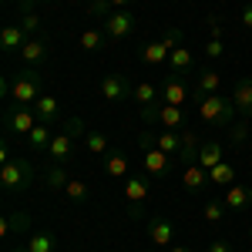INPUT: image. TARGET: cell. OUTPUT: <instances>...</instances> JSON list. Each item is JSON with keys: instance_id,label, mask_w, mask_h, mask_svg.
Wrapping results in <instances>:
<instances>
[{"instance_id": "cell-1", "label": "cell", "mask_w": 252, "mask_h": 252, "mask_svg": "<svg viewBox=\"0 0 252 252\" xmlns=\"http://www.w3.org/2000/svg\"><path fill=\"white\" fill-rule=\"evenodd\" d=\"M40 88H44V78H40L37 67H24L17 74H7L0 84L3 97H10L14 104H27V108L40 97Z\"/></svg>"}, {"instance_id": "cell-2", "label": "cell", "mask_w": 252, "mask_h": 252, "mask_svg": "<svg viewBox=\"0 0 252 252\" xmlns=\"http://www.w3.org/2000/svg\"><path fill=\"white\" fill-rule=\"evenodd\" d=\"M198 101V118L209 121V125H219V128H232L235 125V104L232 97H222V94H202L195 97Z\"/></svg>"}, {"instance_id": "cell-3", "label": "cell", "mask_w": 252, "mask_h": 252, "mask_svg": "<svg viewBox=\"0 0 252 252\" xmlns=\"http://www.w3.org/2000/svg\"><path fill=\"white\" fill-rule=\"evenodd\" d=\"M34 182V168L27 158H3V168H0V189L7 195L27 192Z\"/></svg>"}, {"instance_id": "cell-4", "label": "cell", "mask_w": 252, "mask_h": 252, "mask_svg": "<svg viewBox=\"0 0 252 252\" xmlns=\"http://www.w3.org/2000/svg\"><path fill=\"white\" fill-rule=\"evenodd\" d=\"M145 125H158V128H168V131H185V108L178 104H165L158 101L152 108H141Z\"/></svg>"}, {"instance_id": "cell-5", "label": "cell", "mask_w": 252, "mask_h": 252, "mask_svg": "<svg viewBox=\"0 0 252 252\" xmlns=\"http://www.w3.org/2000/svg\"><path fill=\"white\" fill-rule=\"evenodd\" d=\"M3 125H7L10 135H24V138H27L40 121H37V115H34V108H27V104H7V111H3Z\"/></svg>"}, {"instance_id": "cell-6", "label": "cell", "mask_w": 252, "mask_h": 252, "mask_svg": "<svg viewBox=\"0 0 252 252\" xmlns=\"http://www.w3.org/2000/svg\"><path fill=\"white\" fill-rule=\"evenodd\" d=\"M178 44H182V31H178V27H168L165 40L145 44V51H141V61H145V64H152V67H161V64L168 61V54H172Z\"/></svg>"}, {"instance_id": "cell-7", "label": "cell", "mask_w": 252, "mask_h": 252, "mask_svg": "<svg viewBox=\"0 0 252 252\" xmlns=\"http://www.w3.org/2000/svg\"><path fill=\"white\" fill-rule=\"evenodd\" d=\"M148 195H152V175H148V172L128 175V182H125V198L135 205V209H131V219L141 215V205L148 202Z\"/></svg>"}, {"instance_id": "cell-8", "label": "cell", "mask_w": 252, "mask_h": 252, "mask_svg": "<svg viewBox=\"0 0 252 252\" xmlns=\"http://www.w3.org/2000/svg\"><path fill=\"white\" fill-rule=\"evenodd\" d=\"M101 31L108 34V40H125L131 37V31H135V14L131 10H115V14H108V17L101 20Z\"/></svg>"}, {"instance_id": "cell-9", "label": "cell", "mask_w": 252, "mask_h": 252, "mask_svg": "<svg viewBox=\"0 0 252 252\" xmlns=\"http://www.w3.org/2000/svg\"><path fill=\"white\" fill-rule=\"evenodd\" d=\"M135 94V84L128 81V74H104L101 78V97L104 101H128V97Z\"/></svg>"}, {"instance_id": "cell-10", "label": "cell", "mask_w": 252, "mask_h": 252, "mask_svg": "<svg viewBox=\"0 0 252 252\" xmlns=\"http://www.w3.org/2000/svg\"><path fill=\"white\" fill-rule=\"evenodd\" d=\"M138 141H141V148H161V152H168V155H178V152H182V131H168V128H161L158 135L145 131Z\"/></svg>"}, {"instance_id": "cell-11", "label": "cell", "mask_w": 252, "mask_h": 252, "mask_svg": "<svg viewBox=\"0 0 252 252\" xmlns=\"http://www.w3.org/2000/svg\"><path fill=\"white\" fill-rule=\"evenodd\" d=\"M148 239H152L155 249H168V246H175V222L168 219V215H155V219L148 222Z\"/></svg>"}, {"instance_id": "cell-12", "label": "cell", "mask_w": 252, "mask_h": 252, "mask_svg": "<svg viewBox=\"0 0 252 252\" xmlns=\"http://www.w3.org/2000/svg\"><path fill=\"white\" fill-rule=\"evenodd\" d=\"M0 235L3 239H14V235H31V215L24 209H10L0 222Z\"/></svg>"}, {"instance_id": "cell-13", "label": "cell", "mask_w": 252, "mask_h": 252, "mask_svg": "<svg viewBox=\"0 0 252 252\" xmlns=\"http://www.w3.org/2000/svg\"><path fill=\"white\" fill-rule=\"evenodd\" d=\"M141 165H145V172L152 175V178H165V175L172 172V155L161 152V148H145Z\"/></svg>"}, {"instance_id": "cell-14", "label": "cell", "mask_w": 252, "mask_h": 252, "mask_svg": "<svg viewBox=\"0 0 252 252\" xmlns=\"http://www.w3.org/2000/svg\"><path fill=\"white\" fill-rule=\"evenodd\" d=\"M51 54V47H47V40L44 37H27V44L20 47V61L27 64V67H40L44 61Z\"/></svg>"}, {"instance_id": "cell-15", "label": "cell", "mask_w": 252, "mask_h": 252, "mask_svg": "<svg viewBox=\"0 0 252 252\" xmlns=\"http://www.w3.org/2000/svg\"><path fill=\"white\" fill-rule=\"evenodd\" d=\"M161 101H165V104H178V108H185V101H189V88H185V81L178 78V74H165Z\"/></svg>"}, {"instance_id": "cell-16", "label": "cell", "mask_w": 252, "mask_h": 252, "mask_svg": "<svg viewBox=\"0 0 252 252\" xmlns=\"http://www.w3.org/2000/svg\"><path fill=\"white\" fill-rule=\"evenodd\" d=\"M31 108H34V115H37L40 125H51V128L58 125V118H61V101H58L54 94H40L37 101L31 104Z\"/></svg>"}, {"instance_id": "cell-17", "label": "cell", "mask_w": 252, "mask_h": 252, "mask_svg": "<svg viewBox=\"0 0 252 252\" xmlns=\"http://www.w3.org/2000/svg\"><path fill=\"white\" fill-rule=\"evenodd\" d=\"M222 202H225V209H232V212H246V209H252V185H242V182L229 185Z\"/></svg>"}, {"instance_id": "cell-18", "label": "cell", "mask_w": 252, "mask_h": 252, "mask_svg": "<svg viewBox=\"0 0 252 252\" xmlns=\"http://www.w3.org/2000/svg\"><path fill=\"white\" fill-rule=\"evenodd\" d=\"M47 158L54 161V165H67L71 158H74V138H67L64 131L51 138V148H47Z\"/></svg>"}, {"instance_id": "cell-19", "label": "cell", "mask_w": 252, "mask_h": 252, "mask_svg": "<svg viewBox=\"0 0 252 252\" xmlns=\"http://www.w3.org/2000/svg\"><path fill=\"white\" fill-rule=\"evenodd\" d=\"M232 104L242 118H252V78H239L232 88Z\"/></svg>"}, {"instance_id": "cell-20", "label": "cell", "mask_w": 252, "mask_h": 252, "mask_svg": "<svg viewBox=\"0 0 252 252\" xmlns=\"http://www.w3.org/2000/svg\"><path fill=\"white\" fill-rule=\"evenodd\" d=\"M205 185H212V182H209V172H205L198 161L182 168V189H185V192H202Z\"/></svg>"}, {"instance_id": "cell-21", "label": "cell", "mask_w": 252, "mask_h": 252, "mask_svg": "<svg viewBox=\"0 0 252 252\" xmlns=\"http://www.w3.org/2000/svg\"><path fill=\"white\" fill-rule=\"evenodd\" d=\"M27 44V31L20 27V24H7L3 31H0V47L7 51V54H14V51H20Z\"/></svg>"}, {"instance_id": "cell-22", "label": "cell", "mask_w": 252, "mask_h": 252, "mask_svg": "<svg viewBox=\"0 0 252 252\" xmlns=\"http://www.w3.org/2000/svg\"><path fill=\"white\" fill-rule=\"evenodd\" d=\"M104 175L108 178H128V155L121 152V148H111L108 155H104Z\"/></svg>"}, {"instance_id": "cell-23", "label": "cell", "mask_w": 252, "mask_h": 252, "mask_svg": "<svg viewBox=\"0 0 252 252\" xmlns=\"http://www.w3.org/2000/svg\"><path fill=\"white\" fill-rule=\"evenodd\" d=\"M24 242H27V252H54V249H58V235L51 232V229L31 232Z\"/></svg>"}, {"instance_id": "cell-24", "label": "cell", "mask_w": 252, "mask_h": 252, "mask_svg": "<svg viewBox=\"0 0 252 252\" xmlns=\"http://www.w3.org/2000/svg\"><path fill=\"white\" fill-rule=\"evenodd\" d=\"M189 67H192V51L185 44H178L172 54H168V61H165V71L168 74H185Z\"/></svg>"}, {"instance_id": "cell-25", "label": "cell", "mask_w": 252, "mask_h": 252, "mask_svg": "<svg viewBox=\"0 0 252 252\" xmlns=\"http://www.w3.org/2000/svg\"><path fill=\"white\" fill-rule=\"evenodd\" d=\"M51 138H54V135H51V125H37L31 135L24 138V141H27V148H31L34 155H47V148H51Z\"/></svg>"}, {"instance_id": "cell-26", "label": "cell", "mask_w": 252, "mask_h": 252, "mask_svg": "<svg viewBox=\"0 0 252 252\" xmlns=\"http://www.w3.org/2000/svg\"><path fill=\"white\" fill-rule=\"evenodd\" d=\"M131 101H135L138 108H152V104H158V101H161V91H158L152 81H138Z\"/></svg>"}, {"instance_id": "cell-27", "label": "cell", "mask_w": 252, "mask_h": 252, "mask_svg": "<svg viewBox=\"0 0 252 252\" xmlns=\"http://www.w3.org/2000/svg\"><path fill=\"white\" fill-rule=\"evenodd\" d=\"M219 161H225V158H222V145H219V141H202V148H198V165L209 172Z\"/></svg>"}, {"instance_id": "cell-28", "label": "cell", "mask_w": 252, "mask_h": 252, "mask_svg": "<svg viewBox=\"0 0 252 252\" xmlns=\"http://www.w3.org/2000/svg\"><path fill=\"white\" fill-rule=\"evenodd\" d=\"M209 182L212 185H222V189L235 185V165L232 161H219L215 168H209Z\"/></svg>"}, {"instance_id": "cell-29", "label": "cell", "mask_w": 252, "mask_h": 252, "mask_svg": "<svg viewBox=\"0 0 252 252\" xmlns=\"http://www.w3.org/2000/svg\"><path fill=\"white\" fill-rule=\"evenodd\" d=\"M104 40H108V34H104V31H97V27H88V31H84V34H81V51H84V54H97V51H101V47H104Z\"/></svg>"}, {"instance_id": "cell-30", "label": "cell", "mask_w": 252, "mask_h": 252, "mask_svg": "<svg viewBox=\"0 0 252 252\" xmlns=\"http://www.w3.org/2000/svg\"><path fill=\"white\" fill-rule=\"evenodd\" d=\"M219 84H222V74H219V71H202V74H198V84H195V97L219 94Z\"/></svg>"}, {"instance_id": "cell-31", "label": "cell", "mask_w": 252, "mask_h": 252, "mask_svg": "<svg viewBox=\"0 0 252 252\" xmlns=\"http://www.w3.org/2000/svg\"><path fill=\"white\" fill-rule=\"evenodd\" d=\"M84 148H88L91 155H101V158L111 152V148H108V138L101 135V131H88V135H84Z\"/></svg>"}, {"instance_id": "cell-32", "label": "cell", "mask_w": 252, "mask_h": 252, "mask_svg": "<svg viewBox=\"0 0 252 252\" xmlns=\"http://www.w3.org/2000/svg\"><path fill=\"white\" fill-rule=\"evenodd\" d=\"M67 182H71V175L64 172V165L47 168V189H51V192H64V189H67Z\"/></svg>"}, {"instance_id": "cell-33", "label": "cell", "mask_w": 252, "mask_h": 252, "mask_svg": "<svg viewBox=\"0 0 252 252\" xmlns=\"http://www.w3.org/2000/svg\"><path fill=\"white\" fill-rule=\"evenodd\" d=\"M61 131H64L67 138H74V141H78V138H84V135H88V128H84V118H78V115L64 118V121H61Z\"/></svg>"}, {"instance_id": "cell-34", "label": "cell", "mask_w": 252, "mask_h": 252, "mask_svg": "<svg viewBox=\"0 0 252 252\" xmlns=\"http://www.w3.org/2000/svg\"><path fill=\"white\" fill-rule=\"evenodd\" d=\"M64 195H67L71 202H88V198H91V189H88V182L71 178V182H67V189H64Z\"/></svg>"}, {"instance_id": "cell-35", "label": "cell", "mask_w": 252, "mask_h": 252, "mask_svg": "<svg viewBox=\"0 0 252 252\" xmlns=\"http://www.w3.org/2000/svg\"><path fill=\"white\" fill-rule=\"evenodd\" d=\"M17 24L27 31V37H37V34H40V17L34 14V10H20V20H17Z\"/></svg>"}, {"instance_id": "cell-36", "label": "cell", "mask_w": 252, "mask_h": 252, "mask_svg": "<svg viewBox=\"0 0 252 252\" xmlns=\"http://www.w3.org/2000/svg\"><path fill=\"white\" fill-rule=\"evenodd\" d=\"M225 131H229V141H232V145H242V141L249 138V118H239L232 128H225Z\"/></svg>"}, {"instance_id": "cell-37", "label": "cell", "mask_w": 252, "mask_h": 252, "mask_svg": "<svg viewBox=\"0 0 252 252\" xmlns=\"http://www.w3.org/2000/svg\"><path fill=\"white\" fill-rule=\"evenodd\" d=\"M222 215H225V202H209V205H205V209H202V219H205V222H222Z\"/></svg>"}, {"instance_id": "cell-38", "label": "cell", "mask_w": 252, "mask_h": 252, "mask_svg": "<svg viewBox=\"0 0 252 252\" xmlns=\"http://www.w3.org/2000/svg\"><path fill=\"white\" fill-rule=\"evenodd\" d=\"M88 10H91V14H94V17H108V14H115V7H111V0H91V3H88Z\"/></svg>"}, {"instance_id": "cell-39", "label": "cell", "mask_w": 252, "mask_h": 252, "mask_svg": "<svg viewBox=\"0 0 252 252\" xmlns=\"http://www.w3.org/2000/svg\"><path fill=\"white\" fill-rule=\"evenodd\" d=\"M222 54H225L222 40H212V37H209V44H205V58H222Z\"/></svg>"}, {"instance_id": "cell-40", "label": "cell", "mask_w": 252, "mask_h": 252, "mask_svg": "<svg viewBox=\"0 0 252 252\" xmlns=\"http://www.w3.org/2000/svg\"><path fill=\"white\" fill-rule=\"evenodd\" d=\"M209 252H235V249H232L229 239H212V242H209Z\"/></svg>"}, {"instance_id": "cell-41", "label": "cell", "mask_w": 252, "mask_h": 252, "mask_svg": "<svg viewBox=\"0 0 252 252\" xmlns=\"http://www.w3.org/2000/svg\"><path fill=\"white\" fill-rule=\"evenodd\" d=\"M205 24H209V34H212V40H222V20H219V17H209Z\"/></svg>"}, {"instance_id": "cell-42", "label": "cell", "mask_w": 252, "mask_h": 252, "mask_svg": "<svg viewBox=\"0 0 252 252\" xmlns=\"http://www.w3.org/2000/svg\"><path fill=\"white\" fill-rule=\"evenodd\" d=\"M242 27H249V31H252V0L242 7Z\"/></svg>"}, {"instance_id": "cell-43", "label": "cell", "mask_w": 252, "mask_h": 252, "mask_svg": "<svg viewBox=\"0 0 252 252\" xmlns=\"http://www.w3.org/2000/svg\"><path fill=\"white\" fill-rule=\"evenodd\" d=\"M165 252H192V249H189V246H168Z\"/></svg>"}, {"instance_id": "cell-44", "label": "cell", "mask_w": 252, "mask_h": 252, "mask_svg": "<svg viewBox=\"0 0 252 252\" xmlns=\"http://www.w3.org/2000/svg\"><path fill=\"white\" fill-rule=\"evenodd\" d=\"M128 3H131V0H111V7H115V10H121V7H128Z\"/></svg>"}, {"instance_id": "cell-45", "label": "cell", "mask_w": 252, "mask_h": 252, "mask_svg": "<svg viewBox=\"0 0 252 252\" xmlns=\"http://www.w3.org/2000/svg\"><path fill=\"white\" fill-rule=\"evenodd\" d=\"M10 252H27V242H20V246H14Z\"/></svg>"}, {"instance_id": "cell-46", "label": "cell", "mask_w": 252, "mask_h": 252, "mask_svg": "<svg viewBox=\"0 0 252 252\" xmlns=\"http://www.w3.org/2000/svg\"><path fill=\"white\" fill-rule=\"evenodd\" d=\"M31 3H54V0H31Z\"/></svg>"}]
</instances>
